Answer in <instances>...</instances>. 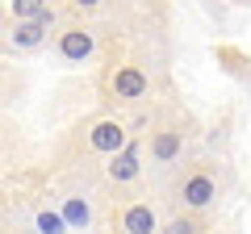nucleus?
<instances>
[{
    "instance_id": "obj_1",
    "label": "nucleus",
    "mask_w": 251,
    "mask_h": 234,
    "mask_svg": "<svg viewBox=\"0 0 251 234\" xmlns=\"http://www.w3.org/2000/svg\"><path fill=\"white\" fill-rule=\"evenodd\" d=\"M218 197H222V188H218V180L205 167L184 171V180L176 184V201H180V209H188V213H209V209L218 205Z\"/></svg>"
},
{
    "instance_id": "obj_2",
    "label": "nucleus",
    "mask_w": 251,
    "mask_h": 234,
    "mask_svg": "<svg viewBox=\"0 0 251 234\" xmlns=\"http://www.w3.org/2000/svg\"><path fill=\"white\" fill-rule=\"evenodd\" d=\"M54 54H59V63H67V67L92 63V54H97V29H88L84 21L63 25L59 38H54Z\"/></svg>"
},
{
    "instance_id": "obj_3",
    "label": "nucleus",
    "mask_w": 251,
    "mask_h": 234,
    "mask_svg": "<svg viewBox=\"0 0 251 234\" xmlns=\"http://www.w3.org/2000/svg\"><path fill=\"white\" fill-rule=\"evenodd\" d=\"M54 9L46 4L38 17H21V21H13V29H9V38H4V50H17V54H29V50H38V46H46V38H50V29H54Z\"/></svg>"
},
{
    "instance_id": "obj_4",
    "label": "nucleus",
    "mask_w": 251,
    "mask_h": 234,
    "mask_svg": "<svg viewBox=\"0 0 251 234\" xmlns=\"http://www.w3.org/2000/svg\"><path fill=\"white\" fill-rule=\"evenodd\" d=\"M105 88H109V100H117V105H138V100L151 96V75L134 63H122V67L109 71Z\"/></svg>"
},
{
    "instance_id": "obj_5",
    "label": "nucleus",
    "mask_w": 251,
    "mask_h": 234,
    "mask_svg": "<svg viewBox=\"0 0 251 234\" xmlns=\"http://www.w3.org/2000/svg\"><path fill=\"white\" fill-rule=\"evenodd\" d=\"M105 176L109 184H117V188H126V184H134L138 176H143V142L138 138H126L122 146H117L113 155H105Z\"/></svg>"
},
{
    "instance_id": "obj_6",
    "label": "nucleus",
    "mask_w": 251,
    "mask_h": 234,
    "mask_svg": "<svg viewBox=\"0 0 251 234\" xmlns=\"http://www.w3.org/2000/svg\"><path fill=\"white\" fill-rule=\"evenodd\" d=\"M88 151H97V155H113L117 146L130 138V126H126L122 117H100V121H92L88 126Z\"/></svg>"
},
{
    "instance_id": "obj_7",
    "label": "nucleus",
    "mask_w": 251,
    "mask_h": 234,
    "mask_svg": "<svg viewBox=\"0 0 251 234\" xmlns=\"http://www.w3.org/2000/svg\"><path fill=\"white\" fill-rule=\"evenodd\" d=\"M180 155H184V130H155L151 134V163L155 167H172V163H180Z\"/></svg>"
},
{
    "instance_id": "obj_8",
    "label": "nucleus",
    "mask_w": 251,
    "mask_h": 234,
    "mask_svg": "<svg viewBox=\"0 0 251 234\" xmlns=\"http://www.w3.org/2000/svg\"><path fill=\"white\" fill-rule=\"evenodd\" d=\"M117 230H126V234H151V230H159V213H155V205H147V201H134V205L122 209Z\"/></svg>"
},
{
    "instance_id": "obj_9",
    "label": "nucleus",
    "mask_w": 251,
    "mask_h": 234,
    "mask_svg": "<svg viewBox=\"0 0 251 234\" xmlns=\"http://www.w3.org/2000/svg\"><path fill=\"white\" fill-rule=\"evenodd\" d=\"M59 213H63V222H67V230H88L92 226V201H84V197H63V205H59Z\"/></svg>"
},
{
    "instance_id": "obj_10",
    "label": "nucleus",
    "mask_w": 251,
    "mask_h": 234,
    "mask_svg": "<svg viewBox=\"0 0 251 234\" xmlns=\"http://www.w3.org/2000/svg\"><path fill=\"white\" fill-rule=\"evenodd\" d=\"M34 226H38V230H46V234H63V230H67V222H63L59 209H38V213H34Z\"/></svg>"
},
{
    "instance_id": "obj_11",
    "label": "nucleus",
    "mask_w": 251,
    "mask_h": 234,
    "mask_svg": "<svg viewBox=\"0 0 251 234\" xmlns=\"http://www.w3.org/2000/svg\"><path fill=\"white\" fill-rule=\"evenodd\" d=\"M168 230H176V234H197V230H209V226L201 222V213H188V209H184L180 217H172V222H168Z\"/></svg>"
},
{
    "instance_id": "obj_12",
    "label": "nucleus",
    "mask_w": 251,
    "mask_h": 234,
    "mask_svg": "<svg viewBox=\"0 0 251 234\" xmlns=\"http://www.w3.org/2000/svg\"><path fill=\"white\" fill-rule=\"evenodd\" d=\"M42 9H46V0H9L13 21H21V17H38Z\"/></svg>"
},
{
    "instance_id": "obj_13",
    "label": "nucleus",
    "mask_w": 251,
    "mask_h": 234,
    "mask_svg": "<svg viewBox=\"0 0 251 234\" xmlns=\"http://www.w3.org/2000/svg\"><path fill=\"white\" fill-rule=\"evenodd\" d=\"M75 13H97V9H105V0H67Z\"/></svg>"
}]
</instances>
